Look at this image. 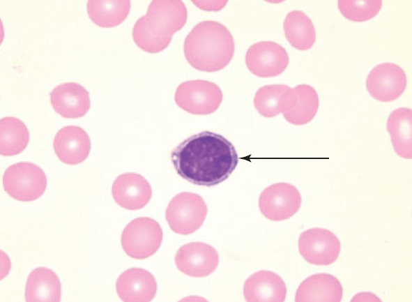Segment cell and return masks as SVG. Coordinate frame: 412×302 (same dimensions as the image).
<instances>
[{"label":"cell","mask_w":412,"mask_h":302,"mask_svg":"<svg viewBox=\"0 0 412 302\" xmlns=\"http://www.w3.org/2000/svg\"><path fill=\"white\" fill-rule=\"evenodd\" d=\"M171 162L183 179L197 186H213L236 169L234 146L222 135L205 130L192 135L171 152Z\"/></svg>","instance_id":"1"},{"label":"cell","mask_w":412,"mask_h":302,"mask_svg":"<svg viewBox=\"0 0 412 302\" xmlns=\"http://www.w3.org/2000/svg\"><path fill=\"white\" fill-rule=\"evenodd\" d=\"M234 40L229 29L220 22H199L186 36L184 55L195 69L216 72L227 66L233 58Z\"/></svg>","instance_id":"2"},{"label":"cell","mask_w":412,"mask_h":302,"mask_svg":"<svg viewBox=\"0 0 412 302\" xmlns=\"http://www.w3.org/2000/svg\"><path fill=\"white\" fill-rule=\"evenodd\" d=\"M5 191L13 199L31 202L39 198L47 188L43 170L31 163H18L9 166L3 176Z\"/></svg>","instance_id":"3"},{"label":"cell","mask_w":412,"mask_h":302,"mask_svg":"<svg viewBox=\"0 0 412 302\" xmlns=\"http://www.w3.org/2000/svg\"><path fill=\"white\" fill-rule=\"evenodd\" d=\"M207 206L198 194L182 192L169 202L165 212L166 220L173 232L182 235L194 233L204 223Z\"/></svg>","instance_id":"4"},{"label":"cell","mask_w":412,"mask_h":302,"mask_svg":"<svg viewBox=\"0 0 412 302\" xmlns=\"http://www.w3.org/2000/svg\"><path fill=\"white\" fill-rule=\"evenodd\" d=\"M121 246L130 257L144 259L155 254L162 241V230L153 218L140 217L130 221L121 234Z\"/></svg>","instance_id":"5"},{"label":"cell","mask_w":412,"mask_h":302,"mask_svg":"<svg viewBox=\"0 0 412 302\" xmlns=\"http://www.w3.org/2000/svg\"><path fill=\"white\" fill-rule=\"evenodd\" d=\"M223 94L215 83L203 80H188L177 87L174 100L184 111L192 114L206 115L216 111Z\"/></svg>","instance_id":"6"},{"label":"cell","mask_w":412,"mask_h":302,"mask_svg":"<svg viewBox=\"0 0 412 302\" xmlns=\"http://www.w3.org/2000/svg\"><path fill=\"white\" fill-rule=\"evenodd\" d=\"M302 203L299 190L289 183H276L266 188L259 198V208L270 220L282 221L292 217Z\"/></svg>","instance_id":"7"},{"label":"cell","mask_w":412,"mask_h":302,"mask_svg":"<svg viewBox=\"0 0 412 302\" xmlns=\"http://www.w3.org/2000/svg\"><path fill=\"white\" fill-rule=\"evenodd\" d=\"M298 250L303 259L314 265H329L338 258L341 244L331 231L314 227L302 232L298 239Z\"/></svg>","instance_id":"8"},{"label":"cell","mask_w":412,"mask_h":302,"mask_svg":"<svg viewBox=\"0 0 412 302\" xmlns=\"http://www.w3.org/2000/svg\"><path fill=\"white\" fill-rule=\"evenodd\" d=\"M289 62V54L280 44L260 41L252 45L245 54L249 70L260 77H275L282 73Z\"/></svg>","instance_id":"9"},{"label":"cell","mask_w":412,"mask_h":302,"mask_svg":"<svg viewBox=\"0 0 412 302\" xmlns=\"http://www.w3.org/2000/svg\"><path fill=\"white\" fill-rule=\"evenodd\" d=\"M406 83L404 70L394 63L386 62L371 70L366 80V87L374 99L390 102L402 96Z\"/></svg>","instance_id":"10"},{"label":"cell","mask_w":412,"mask_h":302,"mask_svg":"<svg viewBox=\"0 0 412 302\" xmlns=\"http://www.w3.org/2000/svg\"><path fill=\"white\" fill-rule=\"evenodd\" d=\"M188 13L181 1H153L144 15L148 27L164 38L173 37L185 24Z\"/></svg>","instance_id":"11"},{"label":"cell","mask_w":412,"mask_h":302,"mask_svg":"<svg viewBox=\"0 0 412 302\" xmlns=\"http://www.w3.org/2000/svg\"><path fill=\"white\" fill-rule=\"evenodd\" d=\"M175 263L181 272L191 277L201 278L211 274L219 263L217 250L203 242H191L181 246L175 256Z\"/></svg>","instance_id":"12"},{"label":"cell","mask_w":412,"mask_h":302,"mask_svg":"<svg viewBox=\"0 0 412 302\" xmlns=\"http://www.w3.org/2000/svg\"><path fill=\"white\" fill-rule=\"evenodd\" d=\"M112 193L120 206L128 210H138L148 203L152 196V189L144 176L129 172L119 175L114 180Z\"/></svg>","instance_id":"13"},{"label":"cell","mask_w":412,"mask_h":302,"mask_svg":"<svg viewBox=\"0 0 412 302\" xmlns=\"http://www.w3.org/2000/svg\"><path fill=\"white\" fill-rule=\"evenodd\" d=\"M53 147L59 159L68 165H77L85 160L90 152L91 141L81 127L68 126L56 134Z\"/></svg>","instance_id":"14"},{"label":"cell","mask_w":412,"mask_h":302,"mask_svg":"<svg viewBox=\"0 0 412 302\" xmlns=\"http://www.w3.org/2000/svg\"><path fill=\"white\" fill-rule=\"evenodd\" d=\"M116 292L123 301H151L157 292L154 276L141 268H131L123 272L116 282Z\"/></svg>","instance_id":"15"},{"label":"cell","mask_w":412,"mask_h":302,"mask_svg":"<svg viewBox=\"0 0 412 302\" xmlns=\"http://www.w3.org/2000/svg\"><path fill=\"white\" fill-rule=\"evenodd\" d=\"M50 101L56 112L70 119L84 116L91 105L88 91L76 82H65L56 86L50 93Z\"/></svg>","instance_id":"16"},{"label":"cell","mask_w":412,"mask_h":302,"mask_svg":"<svg viewBox=\"0 0 412 302\" xmlns=\"http://www.w3.org/2000/svg\"><path fill=\"white\" fill-rule=\"evenodd\" d=\"M243 294L247 302H283L287 287L278 274L270 271H259L245 280Z\"/></svg>","instance_id":"17"},{"label":"cell","mask_w":412,"mask_h":302,"mask_svg":"<svg viewBox=\"0 0 412 302\" xmlns=\"http://www.w3.org/2000/svg\"><path fill=\"white\" fill-rule=\"evenodd\" d=\"M343 289L339 280L328 273L314 274L305 279L298 286L296 302H340Z\"/></svg>","instance_id":"18"},{"label":"cell","mask_w":412,"mask_h":302,"mask_svg":"<svg viewBox=\"0 0 412 302\" xmlns=\"http://www.w3.org/2000/svg\"><path fill=\"white\" fill-rule=\"evenodd\" d=\"M319 105V96L314 88L308 84H299L292 88L289 105L282 114L290 123L304 125L315 116Z\"/></svg>","instance_id":"19"},{"label":"cell","mask_w":412,"mask_h":302,"mask_svg":"<svg viewBox=\"0 0 412 302\" xmlns=\"http://www.w3.org/2000/svg\"><path fill=\"white\" fill-rule=\"evenodd\" d=\"M61 292V282L57 275L49 269L38 267L29 275L25 300L26 302H59Z\"/></svg>","instance_id":"20"},{"label":"cell","mask_w":412,"mask_h":302,"mask_svg":"<svg viewBox=\"0 0 412 302\" xmlns=\"http://www.w3.org/2000/svg\"><path fill=\"white\" fill-rule=\"evenodd\" d=\"M411 109L399 107L390 114L386 128L395 153L401 158L411 159Z\"/></svg>","instance_id":"21"},{"label":"cell","mask_w":412,"mask_h":302,"mask_svg":"<svg viewBox=\"0 0 412 302\" xmlns=\"http://www.w3.org/2000/svg\"><path fill=\"white\" fill-rule=\"evenodd\" d=\"M287 40L294 48L305 51L316 41V31L311 19L302 10L289 12L283 24Z\"/></svg>","instance_id":"22"},{"label":"cell","mask_w":412,"mask_h":302,"mask_svg":"<svg viewBox=\"0 0 412 302\" xmlns=\"http://www.w3.org/2000/svg\"><path fill=\"white\" fill-rule=\"evenodd\" d=\"M292 88L285 84H270L260 87L256 92L254 105L263 116L271 118L282 113L289 106Z\"/></svg>","instance_id":"23"},{"label":"cell","mask_w":412,"mask_h":302,"mask_svg":"<svg viewBox=\"0 0 412 302\" xmlns=\"http://www.w3.org/2000/svg\"><path fill=\"white\" fill-rule=\"evenodd\" d=\"M29 133L26 126L15 117L0 120V153L10 156L21 153L26 147Z\"/></svg>","instance_id":"24"},{"label":"cell","mask_w":412,"mask_h":302,"mask_svg":"<svg viewBox=\"0 0 412 302\" xmlns=\"http://www.w3.org/2000/svg\"><path fill=\"white\" fill-rule=\"evenodd\" d=\"M87 12L98 26L112 27L120 24L128 15L130 1H89Z\"/></svg>","instance_id":"25"},{"label":"cell","mask_w":412,"mask_h":302,"mask_svg":"<svg viewBox=\"0 0 412 302\" xmlns=\"http://www.w3.org/2000/svg\"><path fill=\"white\" fill-rule=\"evenodd\" d=\"M132 38L142 50L157 53L165 50L171 41V38H164L154 33L147 25L144 15L135 22L132 29Z\"/></svg>","instance_id":"26"},{"label":"cell","mask_w":412,"mask_h":302,"mask_svg":"<svg viewBox=\"0 0 412 302\" xmlns=\"http://www.w3.org/2000/svg\"><path fill=\"white\" fill-rule=\"evenodd\" d=\"M338 8L346 19L353 22H365L374 17L380 11L382 1H338Z\"/></svg>","instance_id":"27"},{"label":"cell","mask_w":412,"mask_h":302,"mask_svg":"<svg viewBox=\"0 0 412 302\" xmlns=\"http://www.w3.org/2000/svg\"><path fill=\"white\" fill-rule=\"evenodd\" d=\"M199 8L204 10H220L227 3L225 1H193Z\"/></svg>","instance_id":"28"}]
</instances>
